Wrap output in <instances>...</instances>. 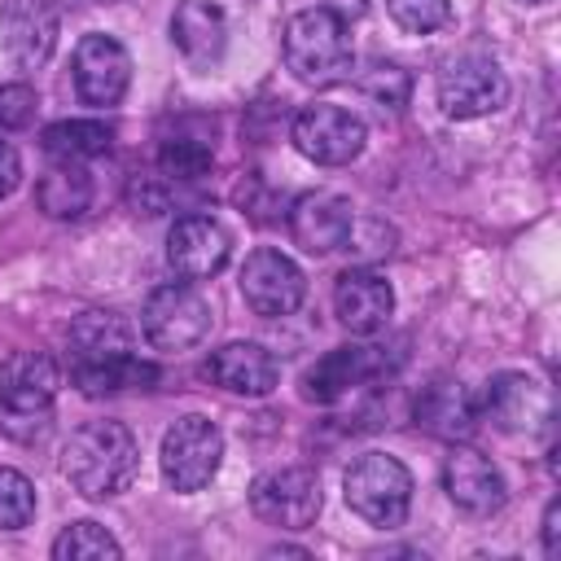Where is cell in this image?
I'll return each instance as SVG.
<instances>
[{
    "label": "cell",
    "mask_w": 561,
    "mask_h": 561,
    "mask_svg": "<svg viewBox=\"0 0 561 561\" xmlns=\"http://www.w3.org/2000/svg\"><path fill=\"white\" fill-rule=\"evenodd\" d=\"M171 39L193 66H215L228 48V13L215 0H180L171 13Z\"/></svg>",
    "instance_id": "obj_20"
},
{
    "label": "cell",
    "mask_w": 561,
    "mask_h": 561,
    "mask_svg": "<svg viewBox=\"0 0 561 561\" xmlns=\"http://www.w3.org/2000/svg\"><path fill=\"white\" fill-rule=\"evenodd\" d=\"M416 425H425V430L438 434V438L460 443V438H469V434L478 430V403H473V394H469L460 381L434 377V381L416 394Z\"/></svg>",
    "instance_id": "obj_21"
},
{
    "label": "cell",
    "mask_w": 561,
    "mask_h": 561,
    "mask_svg": "<svg viewBox=\"0 0 561 561\" xmlns=\"http://www.w3.org/2000/svg\"><path fill=\"white\" fill-rule=\"evenodd\" d=\"M75 386L83 394H114V390H145L158 381V368L136 359V355H123V359H110V364H92V368H70Z\"/></svg>",
    "instance_id": "obj_25"
},
{
    "label": "cell",
    "mask_w": 561,
    "mask_h": 561,
    "mask_svg": "<svg viewBox=\"0 0 561 561\" xmlns=\"http://www.w3.org/2000/svg\"><path fill=\"white\" fill-rule=\"evenodd\" d=\"M140 329H145L149 346H158V351H188L210 333V302L188 280L158 285L145 298Z\"/></svg>",
    "instance_id": "obj_5"
},
{
    "label": "cell",
    "mask_w": 561,
    "mask_h": 561,
    "mask_svg": "<svg viewBox=\"0 0 561 561\" xmlns=\"http://www.w3.org/2000/svg\"><path fill=\"white\" fill-rule=\"evenodd\" d=\"M285 66L302 83H333L351 70V35L346 22L329 9H302L285 26Z\"/></svg>",
    "instance_id": "obj_3"
},
{
    "label": "cell",
    "mask_w": 561,
    "mask_h": 561,
    "mask_svg": "<svg viewBox=\"0 0 561 561\" xmlns=\"http://www.w3.org/2000/svg\"><path fill=\"white\" fill-rule=\"evenodd\" d=\"M482 412L508 434H543L552 421V390L530 373H495L482 390Z\"/></svg>",
    "instance_id": "obj_12"
},
{
    "label": "cell",
    "mask_w": 561,
    "mask_h": 561,
    "mask_svg": "<svg viewBox=\"0 0 561 561\" xmlns=\"http://www.w3.org/2000/svg\"><path fill=\"white\" fill-rule=\"evenodd\" d=\"M443 491L469 517H491L504 504V478H500V469L482 451H473V447H451V456L443 465Z\"/></svg>",
    "instance_id": "obj_16"
},
{
    "label": "cell",
    "mask_w": 561,
    "mask_h": 561,
    "mask_svg": "<svg viewBox=\"0 0 561 561\" xmlns=\"http://www.w3.org/2000/svg\"><path fill=\"white\" fill-rule=\"evenodd\" d=\"M232 237L210 215H180L167 232V263L180 280H206L228 263Z\"/></svg>",
    "instance_id": "obj_13"
},
{
    "label": "cell",
    "mask_w": 561,
    "mask_h": 561,
    "mask_svg": "<svg viewBox=\"0 0 561 561\" xmlns=\"http://www.w3.org/2000/svg\"><path fill=\"white\" fill-rule=\"evenodd\" d=\"M386 9L408 35H430L451 18V0H386Z\"/></svg>",
    "instance_id": "obj_29"
},
{
    "label": "cell",
    "mask_w": 561,
    "mask_h": 561,
    "mask_svg": "<svg viewBox=\"0 0 561 561\" xmlns=\"http://www.w3.org/2000/svg\"><path fill=\"white\" fill-rule=\"evenodd\" d=\"M206 377L228 390V394H245V399H263L276 390L280 381V364L272 351H263L259 342H228L210 355Z\"/></svg>",
    "instance_id": "obj_18"
},
{
    "label": "cell",
    "mask_w": 561,
    "mask_h": 561,
    "mask_svg": "<svg viewBox=\"0 0 561 561\" xmlns=\"http://www.w3.org/2000/svg\"><path fill=\"white\" fill-rule=\"evenodd\" d=\"M557 522H561V504L552 500V504H548V513H543V552H548V557H557V552H561V539H557V535H561V526H557Z\"/></svg>",
    "instance_id": "obj_32"
},
{
    "label": "cell",
    "mask_w": 561,
    "mask_h": 561,
    "mask_svg": "<svg viewBox=\"0 0 561 561\" xmlns=\"http://www.w3.org/2000/svg\"><path fill=\"white\" fill-rule=\"evenodd\" d=\"M70 75H75V92H79L83 105L110 110V105L123 101V92H127V83H131V57H127V48H123L114 35L92 31V35H83V39L75 44V66H70Z\"/></svg>",
    "instance_id": "obj_11"
},
{
    "label": "cell",
    "mask_w": 561,
    "mask_h": 561,
    "mask_svg": "<svg viewBox=\"0 0 561 561\" xmlns=\"http://www.w3.org/2000/svg\"><path fill=\"white\" fill-rule=\"evenodd\" d=\"M53 557L57 561H118L123 548H118V539L105 526H96V522H70L53 539Z\"/></svg>",
    "instance_id": "obj_26"
},
{
    "label": "cell",
    "mask_w": 561,
    "mask_h": 561,
    "mask_svg": "<svg viewBox=\"0 0 561 561\" xmlns=\"http://www.w3.org/2000/svg\"><path fill=\"white\" fill-rule=\"evenodd\" d=\"M219 460H224V434H219V425L206 421V416H180V421L162 434L158 465H162L167 486L180 491V495L202 491V486L219 473Z\"/></svg>",
    "instance_id": "obj_4"
},
{
    "label": "cell",
    "mask_w": 561,
    "mask_h": 561,
    "mask_svg": "<svg viewBox=\"0 0 561 561\" xmlns=\"http://www.w3.org/2000/svg\"><path fill=\"white\" fill-rule=\"evenodd\" d=\"M35 517V486L26 473L0 465V530H22Z\"/></svg>",
    "instance_id": "obj_28"
},
{
    "label": "cell",
    "mask_w": 561,
    "mask_h": 561,
    "mask_svg": "<svg viewBox=\"0 0 561 561\" xmlns=\"http://www.w3.org/2000/svg\"><path fill=\"white\" fill-rule=\"evenodd\" d=\"M526 4H543V0H526Z\"/></svg>",
    "instance_id": "obj_34"
},
{
    "label": "cell",
    "mask_w": 561,
    "mask_h": 561,
    "mask_svg": "<svg viewBox=\"0 0 561 561\" xmlns=\"http://www.w3.org/2000/svg\"><path fill=\"white\" fill-rule=\"evenodd\" d=\"M364 123L359 114H351L346 105H333V101H316V105H302L298 118H294V149L320 167H346L364 153Z\"/></svg>",
    "instance_id": "obj_8"
},
{
    "label": "cell",
    "mask_w": 561,
    "mask_h": 561,
    "mask_svg": "<svg viewBox=\"0 0 561 561\" xmlns=\"http://www.w3.org/2000/svg\"><path fill=\"white\" fill-rule=\"evenodd\" d=\"M320 9H329V13H337L342 22H351V18H359V13L368 9V0H320Z\"/></svg>",
    "instance_id": "obj_33"
},
{
    "label": "cell",
    "mask_w": 561,
    "mask_h": 561,
    "mask_svg": "<svg viewBox=\"0 0 561 561\" xmlns=\"http://www.w3.org/2000/svg\"><path fill=\"white\" fill-rule=\"evenodd\" d=\"M250 508H254L259 522L280 526V530L311 526L316 513H320V478H316V469L289 465V469H272V473L254 478Z\"/></svg>",
    "instance_id": "obj_10"
},
{
    "label": "cell",
    "mask_w": 561,
    "mask_h": 561,
    "mask_svg": "<svg viewBox=\"0 0 561 561\" xmlns=\"http://www.w3.org/2000/svg\"><path fill=\"white\" fill-rule=\"evenodd\" d=\"M210 162H215V153L197 136H171L162 145V153H158L162 180H202L210 171Z\"/></svg>",
    "instance_id": "obj_27"
},
{
    "label": "cell",
    "mask_w": 561,
    "mask_h": 561,
    "mask_svg": "<svg viewBox=\"0 0 561 561\" xmlns=\"http://www.w3.org/2000/svg\"><path fill=\"white\" fill-rule=\"evenodd\" d=\"M289 232L307 254H333L355 232V206L342 193L316 188L289 206Z\"/></svg>",
    "instance_id": "obj_14"
},
{
    "label": "cell",
    "mask_w": 561,
    "mask_h": 561,
    "mask_svg": "<svg viewBox=\"0 0 561 561\" xmlns=\"http://www.w3.org/2000/svg\"><path fill=\"white\" fill-rule=\"evenodd\" d=\"M140 447L123 421H88L61 451V473L83 500H110L136 478Z\"/></svg>",
    "instance_id": "obj_1"
},
{
    "label": "cell",
    "mask_w": 561,
    "mask_h": 561,
    "mask_svg": "<svg viewBox=\"0 0 561 561\" xmlns=\"http://www.w3.org/2000/svg\"><path fill=\"white\" fill-rule=\"evenodd\" d=\"M131 355V324L114 311H83L70 324V368H92Z\"/></svg>",
    "instance_id": "obj_22"
},
{
    "label": "cell",
    "mask_w": 561,
    "mask_h": 561,
    "mask_svg": "<svg viewBox=\"0 0 561 561\" xmlns=\"http://www.w3.org/2000/svg\"><path fill=\"white\" fill-rule=\"evenodd\" d=\"M110 145H114V131L96 118H61V123L44 127V136H39V149L57 162H88V158L110 153Z\"/></svg>",
    "instance_id": "obj_24"
},
{
    "label": "cell",
    "mask_w": 561,
    "mask_h": 561,
    "mask_svg": "<svg viewBox=\"0 0 561 561\" xmlns=\"http://www.w3.org/2000/svg\"><path fill=\"white\" fill-rule=\"evenodd\" d=\"M342 495L355 517H364L377 530H394L412 508V473L390 451H364L351 460L342 478Z\"/></svg>",
    "instance_id": "obj_2"
},
{
    "label": "cell",
    "mask_w": 561,
    "mask_h": 561,
    "mask_svg": "<svg viewBox=\"0 0 561 561\" xmlns=\"http://www.w3.org/2000/svg\"><path fill=\"white\" fill-rule=\"evenodd\" d=\"M18 184H22V158H18V149H13L9 140H0V202H4Z\"/></svg>",
    "instance_id": "obj_31"
},
{
    "label": "cell",
    "mask_w": 561,
    "mask_h": 561,
    "mask_svg": "<svg viewBox=\"0 0 561 561\" xmlns=\"http://www.w3.org/2000/svg\"><path fill=\"white\" fill-rule=\"evenodd\" d=\"M302 294H307V276L289 254H280L272 245H259V250L245 254V263H241V298H245V307L254 316H263V320L289 316V311L302 307Z\"/></svg>",
    "instance_id": "obj_9"
},
{
    "label": "cell",
    "mask_w": 561,
    "mask_h": 561,
    "mask_svg": "<svg viewBox=\"0 0 561 561\" xmlns=\"http://www.w3.org/2000/svg\"><path fill=\"white\" fill-rule=\"evenodd\" d=\"M386 368V355L377 346H337L329 351L311 373H307V399L316 403H337L342 394L368 386Z\"/></svg>",
    "instance_id": "obj_19"
},
{
    "label": "cell",
    "mask_w": 561,
    "mask_h": 561,
    "mask_svg": "<svg viewBox=\"0 0 561 561\" xmlns=\"http://www.w3.org/2000/svg\"><path fill=\"white\" fill-rule=\"evenodd\" d=\"M57 386H61V368H57L53 355H44V351H13L0 364V416H4V425L18 430V421H31L39 430Z\"/></svg>",
    "instance_id": "obj_6"
},
{
    "label": "cell",
    "mask_w": 561,
    "mask_h": 561,
    "mask_svg": "<svg viewBox=\"0 0 561 561\" xmlns=\"http://www.w3.org/2000/svg\"><path fill=\"white\" fill-rule=\"evenodd\" d=\"M333 311H337V320L351 329V333H377V329H386V320H390V311H394V289H390V280L381 276V272H373V267H351V272H342L337 276V285H333Z\"/></svg>",
    "instance_id": "obj_17"
},
{
    "label": "cell",
    "mask_w": 561,
    "mask_h": 561,
    "mask_svg": "<svg viewBox=\"0 0 561 561\" xmlns=\"http://www.w3.org/2000/svg\"><path fill=\"white\" fill-rule=\"evenodd\" d=\"M504 101H508V79L482 53L451 57L438 70V105L447 118H486L504 110Z\"/></svg>",
    "instance_id": "obj_7"
},
{
    "label": "cell",
    "mask_w": 561,
    "mask_h": 561,
    "mask_svg": "<svg viewBox=\"0 0 561 561\" xmlns=\"http://www.w3.org/2000/svg\"><path fill=\"white\" fill-rule=\"evenodd\" d=\"M0 44L13 66L35 70L57 48V9L48 0H4L0 4Z\"/></svg>",
    "instance_id": "obj_15"
},
{
    "label": "cell",
    "mask_w": 561,
    "mask_h": 561,
    "mask_svg": "<svg viewBox=\"0 0 561 561\" xmlns=\"http://www.w3.org/2000/svg\"><path fill=\"white\" fill-rule=\"evenodd\" d=\"M35 202L48 219H79L92 206V175L79 162H53L35 184Z\"/></svg>",
    "instance_id": "obj_23"
},
{
    "label": "cell",
    "mask_w": 561,
    "mask_h": 561,
    "mask_svg": "<svg viewBox=\"0 0 561 561\" xmlns=\"http://www.w3.org/2000/svg\"><path fill=\"white\" fill-rule=\"evenodd\" d=\"M35 88L31 83H0V131H13V127H26L35 118Z\"/></svg>",
    "instance_id": "obj_30"
}]
</instances>
